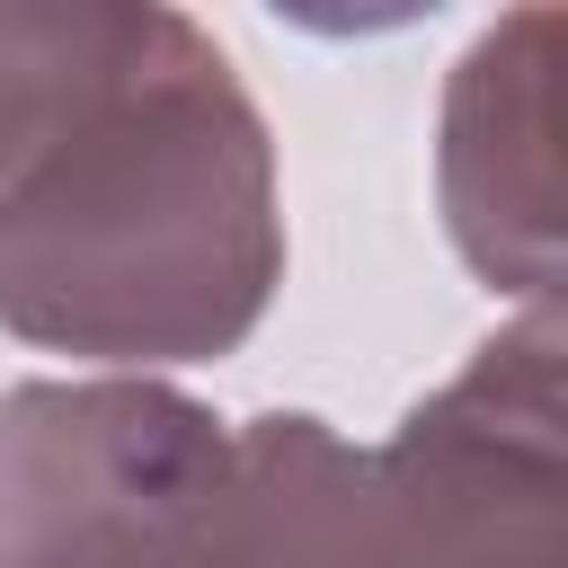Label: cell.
Instances as JSON below:
<instances>
[{
	"instance_id": "obj_1",
	"label": "cell",
	"mask_w": 568,
	"mask_h": 568,
	"mask_svg": "<svg viewBox=\"0 0 568 568\" xmlns=\"http://www.w3.org/2000/svg\"><path fill=\"white\" fill-rule=\"evenodd\" d=\"M284 266L275 151L178 9H0V320L98 364H195Z\"/></svg>"
},
{
	"instance_id": "obj_2",
	"label": "cell",
	"mask_w": 568,
	"mask_h": 568,
	"mask_svg": "<svg viewBox=\"0 0 568 568\" xmlns=\"http://www.w3.org/2000/svg\"><path fill=\"white\" fill-rule=\"evenodd\" d=\"M231 435L151 382L0 390V568H186Z\"/></svg>"
},
{
	"instance_id": "obj_3",
	"label": "cell",
	"mask_w": 568,
	"mask_h": 568,
	"mask_svg": "<svg viewBox=\"0 0 568 568\" xmlns=\"http://www.w3.org/2000/svg\"><path fill=\"white\" fill-rule=\"evenodd\" d=\"M373 568H559V328L488 337L373 453Z\"/></svg>"
},
{
	"instance_id": "obj_4",
	"label": "cell",
	"mask_w": 568,
	"mask_h": 568,
	"mask_svg": "<svg viewBox=\"0 0 568 568\" xmlns=\"http://www.w3.org/2000/svg\"><path fill=\"white\" fill-rule=\"evenodd\" d=\"M550 9H515L462 53L444 98V222L462 257L506 293H550V231H559V151H550Z\"/></svg>"
}]
</instances>
